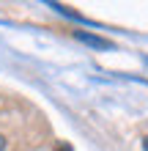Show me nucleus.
I'll use <instances>...</instances> for the list:
<instances>
[{
  "label": "nucleus",
  "mask_w": 148,
  "mask_h": 151,
  "mask_svg": "<svg viewBox=\"0 0 148 151\" xmlns=\"http://www.w3.org/2000/svg\"><path fill=\"white\" fill-rule=\"evenodd\" d=\"M3 148H6V137L0 135V151H3Z\"/></svg>",
  "instance_id": "f03ea898"
},
{
  "label": "nucleus",
  "mask_w": 148,
  "mask_h": 151,
  "mask_svg": "<svg viewBox=\"0 0 148 151\" xmlns=\"http://www.w3.org/2000/svg\"><path fill=\"white\" fill-rule=\"evenodd\" d=\"M143 148H145V151H148V135H145V140H143Z\"/></svg>",
  "instance_id": "7ed1b4c3"
},
{
  "label": "nucleus",
  "mask_w": 148,
  "mask_h": 151,
  "mask_svg": "<svg viewBox=\"0 0 148 151\" xmlns=\"http://www.w3.org/2000/svg\"><path fill=\"white\" fill-rule=\"evenodd\" d=\"M77 39L85 41V44H91V47H99V50H110V47H112L107 39H102V36H91V33H82V30H77Z\"/></svg>",
  "instance_id": "f257e3e1"
}]
</instances>
